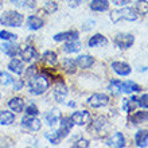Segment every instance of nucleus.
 Instances as JSON below:
<instances>
[{
  "mask_svg": "<svg viewBox=\"0 0 148 148\" xmlns=\"http://www.w3.org/2000/svg\"><path fill=\"white\" fill-rule=\"evenodd\" d=\"M49 85H50V82H49L47 77H45V75H36L35 74V75H32L30 82H28V89H30V92L32 94L39 96V94H43L46 92Z\"/></svg>",
  "mask_w": 148,
  "mask_h": 148,
  "instance_id": "nucleus-1",
  "label": "nucleus"
},
{
  "mask_svg": "<svg viewBox=\"0 0 148 148\" xmlns=\"http://www.w3.org/2000/svg\"><path fill=\"white\" fill-rule=\"evenodd\" d=\"M137 19V12L133 8H121V10H114L110 12V20L113 23H117L120 20H128V22H135Z\"/></svg>",
  "mask_w": 148,
  "mask_h": 148,
  "instance_id": "nucleus-2",
  "label": "nucleus"
},
{
  "mask_svg": "<svg viewBox=\"0 0 148 148\" xmlns=\"http://www.w3.org/2000/svg\"><path fill=\"white\" fill-rule=\"evenodd\" d=\"M23 15L15 11H7L4 12L3 16L0 18V23L3 26H10V27H20L23 23Z\"/></svg>",
  "mask_w": 148,
  "mask_h": 148,
  "instance_id": "nucleus-3",
  "label": "nucleus"
},
{
  "mask_svg": "<svg viewBox=\"0 0 148 148\" xmlns=\"http://www.w3.org/2000/svg\"><path fill=\"white\" fill-rule=\"evenodd\" d=\"M133 42H135V38L131 34H119L114 38L116 46L120 47V49H129L133 45Z\"/></svg>",
  "mask_w": 148,
  "mask_h": 148,
  "instance_id": "nucleus-4",
  "label": "nucleus"
},
{
  "mask_svg": "<svg viewBox=\"0 0 148 148\" xmlns=\"http://www.w3.org/2000/svg\"><path fill=\"white\" fill-rule=\"evenodd\" d=\"M109 102V97L106 94H93L90 96L89 100H88V104H89L92 108H101V106L108 105Z\"/></svg>",
  "mask_w": 148,
  "mask_h": 148,
  "instance_id": "nucleus-5",
  "label": "nucleus"
},
{
  "mask_svg": "<svg viewBox=\"0 0 148 148\" xmlns=\"http://www.w3.org/2000/svg\"><path fill=\"white\" fill-rule=\"evenodd\" d=\"M71 121L73 124L77 125H85L86 123H89L90 120V113L88 110H79V112H74L71 114Z\"/></svg>",
  "mask_w": 148,
  "mask_h": 148,
  "instance_id": "nucleus-6",
  "label": "nucleus"
},
{
  "mask_svg": "<svg viewBox=\"0 0 148 148\" xmlns=\"http://www.w3.org/2000/svg\"><path fill=\"white\" fill-rule=\"evenodd\" d=\"M20 54H22V58H23L24 62H31L32 59L39 58L38 51H36L32 46H30V45H27V46L24 47L23 50L20 51Z\"/></svg>",
  "mask_w": 148,
  "mask_h": 148,
  "instance_id": "nucleus-7",
  "label": "nucleus"
},
{
  "mask_svg": "<svg viewBox=\"0 0 148 148\" xmlns=\"http://www.w3.org/2000/svg\"><path fill=\"white\" fill-rule=\"evenodd\" d=\"M67 93H69V89H67V86L62 82H59L58 85L55 86V90H54V98L57 102H63L65 101V98H66Z\"/></svg>",
  "mask_w": 148,
  "mask_h": 148,
  "instance_id": "nucleus-8",
  "label": "nucleus"
},
{
  "mask_svg": "<svg viewBox=\"0 0 148 148\" xmlns=\"http://www.w3.org/2000/svg\"><path fill=\"white\" fill-rule=\"evenodd\" d=\"M22 124H23V127L30 129V131H39V129L42 128V123L38 119H35L34 116L24 117L23 120H22Z\"/></svg>",
  "mask_w": 148,
  "mask_h": 148,
  "instance_id": "nucleus-9",
  "label": "nucleus"
},
{
  "mask_svg": "<svg viewBox=\"0 0 148 148\" xmlns=\"http://www.w3.org/2000/svg\"><path fill=\"white\" fill-rule=\"evenodd\" d=\"M112 69H113V71H114L116 74L123 75V77L131 74V66H129L128 63H125V62H113L112 63Z\"/></svg>",
  "mask_w": 148,
  "mask_h": 148,
  "instance_id": "nucleus-10",
  "label": "nucleus"
},
{
  "mask_svg": "<svg viewBox=\"0 0 148 148\" xmlns=\"http://www.w3.org/2000/svg\"><path fill=\"white\" fill-rule=\"evenodd\" d=\"M61 121V124H59V129H58V133L61 137H65L67 135V133L70 132V129L73 128V121H71V119H69V117H66V119H62Z\"/></svg>",
  "mask_w": 148,
  "mask_h": 148,
  "instance_id": "nucleus-11",
  "label": "nucleus"
},
{
  "mask_svg": "<svg viewBox=\"0 0 148 148\" xmlns=\"http://www.w3.org/2000/svg\"><path fill=\"white\" fill-rule=\"evenodd\" d=\"M108 145L116 147V148L125 147V139H124V136H123V133H120V132L114 133V135L109 139V141H108Z\"/></svg>",
  "mask_w": 148,
  "mask_h": 148,
  "instance_id": "nucleus-12",
  "label": "nucleus"
},
{
  "mask_svg": "<svg viewBox=\"0 0 148 148\" xmlns=\"http://www.w3.org/2000/svg\"><path fill=\"white\" fill-rule=\"evenodd\" d=\"M109 8V3L108 0H92L90 1V10L96 12H102L106 11Z\"/></svg>",
  "mask_w": 148,
  "mask_h": 148,
  "instance_id": "nucleus-13",
  "label": "nucleus"
},
{
  "mask_svg": "<svg viewBox=\"0 0 148 148\" xmlns=\"http://www.w3.org/2000/svg\"><path fill=\"white\" fill-rule=\"evenodd\" d=\"M59 120H61V110L55 109V108L51 109L50 112L46 114V121L50 127H54L55 124H58Z\"/></svg>",
  "mask_w": 148,
  "mask_h": 148,
  "instance_id": "nucleus-14",
  "label": "nucleus"
},
{
  "mask_svg": "<svg viewBox=\"0 0 148 148\" xmlns=\"http://www.w3.org/2000/svg\"><path fill=\"white\" fill-rule=\"evenodd\" d=\"M8 106H10V109H11L12 112L19 113V112H22L24 108V101L20 97H14L8 101Z\"/></svg>",
  "mask_w": 148,
  "mask_h": 148,
  "instance_id": "nucleus-15",
  "label": "nucleus"
},
{
  "mask_svg": "<svg viewBox=\"0 0 148 148\" xmlns=\"http://www.w3.org/2000/svg\"><path fill=\"white\" fill-rule=\"evenodd\" d=\"M73 39H78V32L77 31H66V32H59L54 36V40L57 42H62V40H73Z\"/></svg>",
  "mask_w": 148,
  "mask_h": 148,
  "instance_id": "nucleus-16",
  "label": "nucleus"
},
{
  "mask_svg": "<svg viewBox=\"0 0 148 148\" xmlns=\"http://www.w3.org/2000/svg\"><path fill=\"white\" fill-rule=\"evenodd\" d=\"M75 62H77V65L81 69H88V67H90L94 63V58L90 57V55H81V57L77 58Z\"/></svg>",
  "mask_w": 148,
  "mask_h": 148,
  "instance_id": "nucleus-17",
  "label": "nucleus"
},
{
  "mask_svg": "<svg viewBox=\"0 0 148 148\" xmlns=\"http://www.w3.org/2000/svg\"><path fill=\"white\" fill-rule=\"evenodd\" d=\"M43 19H40L39 16H35V15H32V16H28V19H27V26L30 30H39V28L43 26Z\"/></svg>",
  "mask_w": 148,
  "mask_h": 148,
  "instance_id": "nucleus-18",
  "label": "nucleus"
},
{
  "mask_svg": "<svg viewBox=\"0 0 148 148\" xmlns=\"http://www.w3.org/2000/svg\"><path fill=\"white\" fill-rule=\"evenodd\" d=\"M8 69H10L11 71H14L15 74H22L24 71V65H23L22 61L14 58L11 62L8 63Z\"/></svg>",
  "mask_w": 148,
  "mask_h": 148,
  "instance_id": "nucleus-19",
  "label": "nucleus"
},
{
  "mask_svg": "<svg viewBox=\"0 0 148 148\" xmlns=\"http://www.w3.org/2000/svg\"><path fill=\"white\" fill-rule=\"evenodd\" d=\"M141 88L137 84L132 81H127V82H121V92L125 93H133V92H140Z\"/></svg>",
  "mask_w": 148,
  "mask_h": 148,
  "instance_id": "nucleus-20",
  "label": "nucleus"
},
{
  "mask_svg": "<svg viewBox=\"0 0 148 148\" xmlns=\"http://www.w3.org/2000/svg\"><path fill=\"white\" fill-rule=\"evenodd\" d=\"M15 120V114L8 110H1L0 112V124L1 125H10Z\"/></svg>",
  "mask_w": 148,
  "mask_h": 148,
  "instance_id": "nucleus-21",
  "label": "nucleus"
},
{
  "mask_svg": "<svg viewBox=\"0 0 148 148\" xmlns=\"http://www.w3.org/2000/svg\"><path fill=\"white\" fill-rule=\"evenodd\" d=\"M147 139H148V132L147 131H139L135 135V143L137 147H147Z\"/></svg>",
  "mask_w": 148,
  "mask_h": 148,
  "instance_id": "nucleus-22",
  "label": "nucleus"
},
{
  "mask_svg": "<svg viewBox=\"0 0 148 148\" xmlns=\"http://www.w3.org/2000/svg\"><path fill=\"white\" fill-rule=\"evenodd\" d=\"M63 50L66 53H77V51L81 50V42L78 39H73V40H69V42L63 46Z\"/></svg>",
  "mask_w": 148,
  "mask_h": 148,
  "instance_id": "nucleus-23",
  "label": "nucleus"
},
{
  "mask_svg": "<svg viewBox=\"0 0 148 148\" xmlns=\"http://www.w3.org/2000/svg\"><path fill=\"white\" fill-rule=\"evenodd\" d=\"M106 43H108V40H106L105 36L101 35V34H96V35H93L89 39L88 45H89V47H96V46H101V45H106Z\"/></svg>",
  "mask_w": 148,
  "mask_h": 148,
  "instance_id": "nucleus-24",
  "label": "nucleus"
},
{
  "mask_svg": "<svg viewBox=\"0 0 148 148\" xmlns=\"http://www.w3.org/2000/svg\"><path fill=\"white\" fill-rule=\"evenodd\" d=\"M43 62L47 63V65H51V66H55L57 63H58V57L55 54L54 51H46L42 57Z\"/></svg>",
  "mask_w": 148,
  "mask_h": 148,
  "instance_id": "nucleus-25",
  "label": "nucleus"
},
{
  "mask_svg": "<svg viewBox=\"0 0 148 148\" xmlns=\"http://www.w3.org/2000/svg\"><path fill=\"white\" fill-rule=\"evenodd\" d=\"M3 50L8 57H16L20 53L19 46H16L15 43H5L3 46Z\"/></svg>",
  "mask_w": 148,
  "mask_h": 148,
  "instance_id": "nucleus-26",
  "label": "nucleus"
},
{
  "mask_svg": "<svg viewBox=\"0 0 148 148\" xmlns=\"http://www.w3.org/2000/svg\"><path fill=\"white\" fill-rule=\"evenodd\" d=\"M136 106H137V98L136 97H132L131 100H127V98L123 100V109H124L125 112H128V113L133 112Z\"/></svg>",
  "mask_w": 148,
  "mask_h": 148,
  "instance_id": "nucleus-27",
  "label": "nucleus"
},
{
  "mask_svg": "<svg viewBox=\"0 0 148 148\" xmlns=\"http://www.w3.org/2000/svg\"><path fill=\"white\" fill-rule=\"evenodd\" d=\"M63 69H65V71H67V73H70V74L75 73V70H77V62L71 58H66L63 61Z\"/></svg>",
  "mask_w": 148,
  "mask_h": 148,
  "instance_id": "nucleus-28",
  "label": "nucleus"
},
{
  "mask_svg": "<svg viewBox=\"0 0 148 148\" xmlns=\"http://www.w3.org/2000/svg\"><path fill=\"white\" fill-rule=\"evenodd\" d=\"M135 11H137L140 15L145 16L148 12V4H147V0H139L136 3V10Z\"/></svg>",
  "mask_w": 148,
  "mask_h": 148,
  "instance_id": "nucleus-29",
  "label": "nucleus"
},
{
  "mask_svg": "<svg viewBox=\"0 0 148 148\" xmlns=\"http://www.w3.org/2000/svg\"><path fill=\"white\" fill-rule=\"evenodd\" d=\"M109 90H110V93L114 94V96L120 94V93H121V82L117 81V79L112 81V82L109 84Z\"/></svg>",
  "mask_w": 148,
  "mask_h": 148,
  "instance_id": "nucleus-30",
  "label": "nucleus"
},
{
  "mask_svg": "<svg viewBox=\"0 0 148 148\" xmlns=\"http://www.w3.org/2000/svg\"><path fill=\"white\" fill-rule=\"evenodd\" d=\"M132 121L135 123V124H141V123H144V121H147V112H137L133 114L132 117Z\"/></svg>",
  "mask_w": 148,
  "mask_h": 148,
  "instance_id": "nucleus-31",
  "label": "nucleus"
},
{
  "mask_svg": "<svg viewBox=\"0 0 148 148\" xmlns=\"http://www.w3.org/2000/svg\"><path fill=\"white\" fill-rule=\"evenodd\" d=\"M45 136H46V139L50 141L51 144H58L59 140H61V136H59L58 132H47Z\"/></svg>",
  "mask_w": 148,
  "mask_h": 148,
  "instance_id": "nucleus-32",
  "label": "nucleus"
},
{
  "mask_svg": "<svg viewBox=\"0 0 148 148\" xmlns=\"http://www.w3.org/2000/svg\"><path fill=\"white\" fill-rule=\"evenodd\" d=\"M106 124V119L105 117H98V119H96L93 123V128L96 129V131H100L101 128H104V125Z\"/></svg>",
  "mask_w": 148,
  "mask_h": 148,
  "instance_id": "nucleus-33",
  "label": "nucleus"
},
{
  "mask_svg": "<svg viewBox=\"0 0 148 148\" xmlns=\"http://www.w3.org/2000/svg\"><path fill=\"white\" fill-rule=\"evenodd\" d=\"M0 38L3 40H16L18 35L12 34V32H8V31H0Z\"/></svg>",
  "mask_w": 148,
  "mask_h": 148,
  "instance_id": "nucleus-34",
  "label": "nucleus"
},
{
  "mask_svg": "<svg viewBox=\"0 0 148 148\" xmlns=\"http://www.w3.org/2000/svg\"><path fill=\"white\" fill-rule=\"evenodd\" d=\"M12 82V77L8 73H0V84L1 85H10Z\"/></svg>",
  "mask_w": 148,
  "mask_h": 148,
  "instance_id": "nucleus-35",
  "label": "nucleus"
},
{
  "mask_svg": "<svg viewBox=\"0 0 148 148\" xmlns=\"http://www.w3.org/2000/svg\"><path fill=\"white\" fill-rule=\"evenodd\" d=\"M45 10H46L49 14H53L58 10V4L55 3V1H47L46 5H45Z\"/></svg>",
  "mask_w": 148,
  "mask_h": 148,
  "instance_id": "nucleus-36",
  "label": "nucleus"
},
{
  "mask_svg": "<svg viewBox=\"0 0 148 148\" xmlns=\"http://www.w3.org/2000/svg\"><path fill=\"white\" fill-rule=\"evenodd\" d=\"M147 100H148V94L147 93H144L143 96H141L139 100H137V105H140L141 108H144V109H147V106H148V102H147Z\"/></svg>",
  "mask_w": 148,
  "mask_h": 148,
  "instance_id": "nucleus-37",
  "label": "nucleus"
},
{
  "mask_svg": "<svg viewBox=\"0 0 148 148\" xmlns=\"http://www.w3.org/2000/svg\"><path fill=\"white\" fill-rule=\"evenodd\" d=\"M26 113H27L28 116H36L39 113V110L35 105H28L27 108H26Z\"/></svg>",
  "mask_w": 148,
  "mask_h": 148,
  "instance_id": "nucleus-38",
  "label": "nucleus"
},
{
  "mask_svg": "<svg viewBox=\"0 0 148 148\" xmlns=\"http://www.w3.org/2000/svg\"><path fill=\"white\" fill-rule=\"evenodd\" d=\"M71 147H73V148H78V147H81V148H88V147H89V141H88V140H84V139H82V140L75 141V143H74Z\"/></svg>",
  "mask_w": 148,
  "mask_h": 148,
  "instance_id": "nucleus-39",
  "label": "nucleus"
},
{
  "mask_svg": "<svg viewBox=\"0 0 148 148\" xmlns=\"http://www.w3.org/2000/svg\"><path fill=\"white\" fill-rule=\"evenodd\" d=\"M23 85H24L23 79H16V81L14 82V90H20L23 88Z\"/></svg>",
  "mask_w": 148,
  "mask_h": 148,
  "instance_id": "nucleus-40",
  "label": "nucleus"
},
{
  "mask_svg": "<svg viewBox=\"0 0 148 148\" xmlns=\"http://www.w3.org/2000/svg\"><path fill=\"white\" fill-rule=\"evenodd\" d=\"M36 69H38V67H36L35 65H32V66H30V69L27 70L26 75H27V77H32V74H36Z\"/></svg>",
  "mask_w": 148,
  "mask_h": 148,
  "instance_id": "nucleus-41",
  "label": "nucleus"
},
{
  "mask_svg": "<svg viewBox=\"0 0 148 148\" xmlns=\"http://www.w3.org/2000/svg\"><path fill=\"white\" fill-rule=\"evenodd\" d=\"M12 4H15L16 7H23L24 4L27 3V0H11Z\"/></svg>",
  "mask_w": 148,
  "mask_h": 148,
  "instance_id": "nucleus-42",
  "label": "nucleus"
},
{
  "mask_svg": "<svg viewBox=\"0 0 148 148\" xmlns=\"http://www.w3.org/2000/svg\"><path fill=\"white\" fill-rule=\"evenodd\" d=\"M113 3L116 5H125V4L131 3V0H113Z\"/></svg>",
  "mask_w": 148,
  "mask_h": 148,
  "instance_id": "nucleus-43",
  "label": "nucleus"
},
{
  "mask_svg": "<svg viewBox=\"0 0 148 148\" xmlns=\"http://www.w3.org/2000/svg\"><path fill=\"white\" fill-rule=\"evenodd\" d=\"M1 7H3V0H0V10H1Z\"/></svg>",
  "mask_w": 148,
  "mask_h": 148,
  "instance_id": "nucleus-44",
  "label": "nucleus"
},
{
  "mask_svg": "<svg viewBox=\"0 0 148 148\" xmlns=\"http://www.w3.org/2000/svg\"><path fill=\"white\" fill-rule=\"evenodd\" d=\"M0 98H1V93H0Z\"/></svg>",
  "mask_w": 148,
  "mask_h": 148,
  "instance_id": "nucleus-45",
  "label": "nucleus"
}]
</instances>
